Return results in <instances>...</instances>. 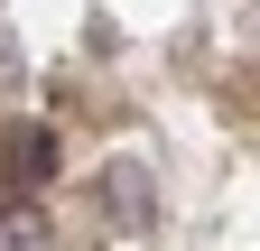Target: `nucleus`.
<instances>
[{
    "mask_svg": "<svg viewBox=\"0 0 260 251\" xmlns=\"http://www.w3.org/2000/svg\"><path fill=\"white\" fill-rule=\"evenodd\" d=\"M10 168L19 177H47V131H10Z\"/></svg>",
    "mask_w": 260,
    "mask_h": 251,
    "instance_id": "nucleus-2",
    "label": "nucleus"
},
{
    "mask_svg": "<svg viewBox=\"0 0 260 251\" xmlns=\"http://www.w3.org/2000/svg\"><path fill=\"white\" fill-rule=\"evenodd\" d=\"M103 196H112V214H121V224H149V214H158V196H149V177H140V159H112V177H103Z\"/></svg>",
    "mask_w": 260,
    "mask_h": 251,
    "instance_id": "nucleus-1",
    "label": "nucleus"
}]
</instances>
